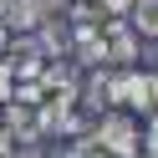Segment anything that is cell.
Wrapping results in <instances>:
<instances>
[{"label": "cell", "instance_id": "obj_1", "mask_svg": "<svg viewBox=\"0 0 158 158\" xmlns=\"http://www.w3.org/2000/svg\"><path fill=\"white\" fill-rule=\"evenodd\" d=\"M102 153L112 158H138V143H143V133H138V123L127 112H102L97 117V138H92Z\"/></svg>", "mask_w": 158, "mask_h": 158}, {"label": "cell", "instance_id": "obj_2", "mask_svg": "<svg viewBox=\"0 0 158 158\" xmlns=\"http://www.w3.org/2000/svg\"><path fill=\"white\" fill-rule=\"evenodd\" d=\"M46 15H51V0H0V26H5L10 36L36 31Z\"/></svg>", "mask_w": 158, "mask_h": 158}, {"label": "cell", "instance_id": "obj_3", "mask_svg": "<svg viewBox=\"0 0 158 158\" xmlns=\"http://www.w3.org/2000/svg\"><path fill=\"white\" fill-rule=\"evenodd\" d=\"M102 41H107V61H133L138 56V31L127 26V15H112V21L102 26Z\"/></svg>", "mask_w": 158, "mask_h": 158}, {"label": "cell", "instance_id": "obj_4", "mask_svg": "<svg viewBox=\"0 0 158 158\" xmlns=\"http://www.w3.org/2000/svg\"><path fill=\"white\" fill-rule=\"evenodd\" d=\"M5 133H10L15 143H36V138H41V127H36V107L5 102Z\"/></svg>", "mask_w": 158, "mask_h": 158}, {"label": "cell", "instance_id": "obj_5", "mask_svg": "<svg viewBox=\"0 0 158 158\" xmlns=\"http://www.w3.org/2000/svg\"><path fill=\"white\" fill-rule=\"evenodd\" d=\"M127 26H133L138 36H158V0H133Z\"/></svg>", "mask_w": 158, "mask_h": 158}, {"label": "cell", "instance_id": "obj_6", "mask_svg": "<svg viewBox=\"0 0 158 158\" xmlns=\"http://www.w3.org/2000/svg\"><path fill=\"white\" fill-rule=\"evenodd\" d=\"M72 158H112V153H102L92 138H77V143H72Z\"/></svg>", "mask_w": 158, "mask_h": 158}, {"label": "cell", "instance_id": "obj_7", "mask_svg": "<svg viewBox=\"0 0 158 158\" xmlns=\"http://www.w3.org/2000/svg\"><path fill=\"white\" fill-rule=\"evenodd\" d=\"M10 92H15V77H10V66H5V56H0V102H10Z\"/></svg>", "mask_w": 158, "mask_h": 158}, {"label": "cell", "instance_id": "obj_8", "mask_svg": "<svg viewBox=\"0 0 158 158\" xmlns=\"http://www.w3.org/2000/svg\"><path fill=\"white\" fill-rule=\"evenodd\" d=\"M143 148H148V158H158V112H153V123H148V133H143Z\"/></svg>", "mask_w": 158, "mask_h": 158}, {"label": "cell", "instance_id": "obj_9", "mask_svg": "<svg viewBox=\"0 0 158 158\" xmlns=\"http://www.w3.org/2000/svg\"><path fill=\"white\" fill-rule=\"evenodd\" d=\"M97 10H107V15H127V10H133V0H97Z\"/></svg>", "mask_w": 158, "mask_h": 158}, {"label": "cell", "instance_id": "obj_10", "mask_svg": "<svg viewBox=\"0 0 158 158\" xmlns=\"http://www.w3.org/2000/svg\"><path fill=\"white\" fill-rule=\"evenodd\" d=\"M143 112H158V77H148V92H143Z\"/></svg>", "mask_w": 158, "mask_h": 158}, {"label": "cell", "instance_id": "obj_11", "mask_svg": "<svg viewBox=\"0 0 158 158\" xmlns=\"http://www.w3.org/2000/svg\"><path fill=\"white\" fill-rule=\"evenodd\" d=\"M15 158H41V153H36V148H31V143H26V148H21V153H15Z\"/></svg>", "mask_w": 158, "mask_h": 158}, {"label": "cell", "instance_id": "obj_12", "mask_svg": "<svg viewBox=\"0 0 158 158\" xmlns=\"http://www.w3.org/2000/svg\"><path fill=\"white\" fill-rule=\"evenodd\" d=\"M5 36H10V31H5V26H0V51H5Z\"/></svg>", "mask_w": 158, "mask_h": 158}, {"label": "cell", "instance_id": "obj_13", "mask_svg": "<svg viewBox=\"0 0 158 158\" xmlns=\"http://www.w3.org/2000/svg\"><path fill=\"white\" fill-rule=\"evenodd\" d=\"M153 56H158V36H153Z\"/></svg>", "mask_w": 158, "mask_h": 158}]
</instances>
